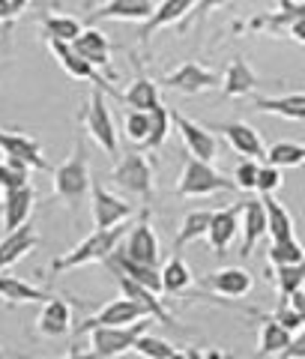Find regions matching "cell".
Returning a JSON list of instances; mask_svg holds the SVG:
<instances>
[{
	"label": "cell",
	"instance_id": "1",
	"mask_svg": "<svg viewBox=\"0 0 305 359\" xmlns=\"http://www.w3.org/2000/svg\"><path fill=\"white\" fill-rule=\"evenodd\" d=\"M51 189H54V198L69 207L72 216L87 201L90 189H93V177H90V159H87L81 135L75 138V147H72L69 159L60 162L57 168H51Z\"/></svg>",
	"mask_w": 305,
	"mask_h": 359
},
{
	"label": "cell",
	"instance_id": "2",
	"mask_svg": "<svg viewBox=\"0 0 305 359\" xmlns=\"http://www.w3.org/2000/svg\"><path fill=\"white\" fill-rule=\"evenodd\" d=\"M132 224L123 222L117 228H105V231H93L87 240H81L78 245H72L69 252H63L60 257H54L48 273L60 276V273H69V269H78V266H87V264H105V257L117 249L123 243V237L129 233Z\"/></svg>",
	"mask_w": 305,
	"mask_h": 359
},
{
	"label": "cell",
	"instance_id": "3",
	"mask_svg": "<svg viewBox=\"0 0 305 359\" xmlns=\"http://www.w3.org/2000/svg\"><path fill=\"white\" fill-rule=\"evenodd\" d=\"M111 183H114L123 195L138 198V201H144V204H150L153 195H156L153 165L141 150H135V147L120 156V162L114 165V171H111Z\"/></svg>",
	"mask_w": 305,
	"mask_h": 359
},
{
	"label": "cell",
	"instance_id": "4",
	"mask_svg": "<svg viewBox=\"0 0 305 359\" xmlns=\"http://www.w3.org/2000/svg\"><path fill=\"white\" fill-rule=\"evenodd\" d=\"M219 192H236V183L228 180L222 171L212 168V162H201L195 156H186L183 159V171L174 186L177 198H210Z\"/></svg>",
	"mask_w": 305,
	"mask_h": 359
},
{
	"label": "cell",
	"instance_id": "5",
	"mask_svg": "<svg viewBox=\"0 0 305 359\" xmlns=\"http://www.w3.org/2000/svg\"><path fill=\"white\" fill-rule=\"evenodd\" d=\"M78 123L108 156H120V132L114 126V117H111V111L105 105V93L102 90L90 93V99L78 111Z\"/></svg>",
	"mask_w": 305,
	"mask_h": 359
},
{
	"label": "cell",
	"instance_id": "6",
	"mask_svg": "<svg viewBox=\"0 0 305 359\" xmlns=\"http://www.w3.org/2000/svg\"><path fill=\"white\" fill-rule=\"evenodd\" d=\"M138 320H153L150 309L120 294L117 299L105 302L96 314H90V318H84L81 323H75L72 332L75 335H87L90 330H96V327H132V323H138Z\"/></svg>",
	"mask_w": 305,
	"mask_h": 359
},
{
	"label": "cell",
	"instance_id": "7",
	"mask_svg": "<svg viewBox=\"0 0 305 359\" xmlns=\"http://www.w3.org/2000/svg\"><path fill=\"white\" fill-rule=\"evenodd\" d=\"M120 249L135 264L159 266V261H162V243H159V233H156L153 224H150V210H147V207L138 212V222H135L129 228V233L123 237Z\"/></svg>",
	"mask_w": 305,
	"mask_h": 359
},
{
	"label": "cell",
	"instance_id": "8",
	"mask_svg": "<svg viewBox=\"0 0 305 359\" xmlns=\"http://www.w3.org/2000/svg\"><path fill=\"white\" fill-rule=\"evenodd\" d=\"M147 323L150 320H138L132 327H96L90 330V351L96 359H117L123 353L135 351V341L147 332Z\"/></svg>",
	"mask_w": 305,
	"mask_h": 359
},
{
	"label": "cell",
	"instance_id": "9",
	"mask_svg": "<svg viewBox=\"0 0 305 359\" xmlns=\"http://www.w3.org/2000/svg\"><path fill=\"white\" fill-rule=\"evenodd\" d=\"M159 87L174 90V93H183V96H198V93H207V90L222 87V75L212 72L210 66L186 60V63H179L177 69L168 72L159 81Z\"/></svg>",
	"mask_w": 305,
	"mask_h": 359
},
{
	"label": "cell",
	"instance_id": "10",
	"mask_svg": "<svg viewBox=\"0 0 305 359\" xmlns=\"http://www.w3.org/2000/svg\"><path fill=\"white\" fill-rule=\"evenodd\" d=\"M90 212H93L96 231H105V228H117L123 222H132V216L138 210H135V204H129L123 195L111 192L108 186L93 183V189H90Z\"/></svg>",
	"mask_w": 305,
	"mask_h": 359
},
{
	"label": "cell",
	"instance_id": "11",
	"mask_svg": "<svg viewBox=\"0 0 305 359\" xmlns=\"http://www.w3.org/2000/svg\"><path fill=\"white\" fill-rule=\"evenodd\" d=\"M0 153H4V159L21 162L25 168H30V171H51V165L42 153V144L25 132L0 129Z\"/></svg>",
	"mask_w": 305,
	"mask_h": 359
},
{
	"label": "cell",
	"instance_id": "12",
	"mask_svg": "<svg viewBox=\"0 0 305 359\" xmlns=\"http://www.w3.org/2000/svg\"><path fill=\"white\" fill-rule=\"evenodd\" d=\"M171 123L177 126V132H179V138H183L189 156H195V159H201V162H216L219 141H216V135H212L207 126L189 120L186 114H179V111H171Z\"/></svg>",
	"mask_w": 305,
	"mask_h": 359
},
{
	"label": "cell",
	"instance_id": "13",
	"mask_svg": "<svg viewBox=\"0 0 305 359\" xmlns=\"http://www.w3.org/2000/svg\"><path fill=\"white\" fill-rule=\"evenodd\" d=\"M48 48H51V54H54V60H57L72 78H78V81H90L96 90H105V93H114V96L123 99V93H117V90L105 81V75H99L96 66H90V63L81 57V54L72 48L69 42H48Z\"/></svg>",
	"mask_w": 305,
	"mask_h": 359
},
{
	"label": "cell",
	"instance_id": "14",
	"mask_svg": "<svg viewBox=\"0 0 305 359\" xmlns=\"http://www.w3.org/2000/svg\"><path fill=\"white\" fill-rule=\"evenodd\" d=\"M207 129L222 132V138L231 144V147L243 156V159H264L266 147L261 141L255 126H248L243 120H228V123H207Z\"/></svg>",
	"mask_w": 305,
	"mask_h": 359
},
{
	"label": "cell",
	"instance_id": "15",
	"mask_svg": "<svg viewBox=\"0 0 305 359\" xmlns=\"http://www.w3.org/2000/svg\"><path fill=\"white\" fill-rule=\"evenodd\" d=\"M240 212H243V201L228 207V210H212L207 240H210V249L219 261H224V255H228V249L236 240V233H240Z\"/></svg>",
	"mask_w": 305,
	"mask_h": 359
},
{
	"label": "cell",
	"instance_id": "16",
	"mask_svg": "<svg viewBox=\"0 0 305 359\" xmlns=\"http://www.w3.org/2000/svg\"><path fill=\"white\" fill-rule=\"evenodd\" d=\"M240 233H243V243H240V249H236V255H240V257H252L255 245L266 237V210H264V201L261 198L243 201Z\"/></svg>",
	"mask_w": 305,
	"mask_h": 359
},
{
	"label": "cell",
	"instance_id": "17",
	"mask_svg": "<svg viewBox=\"0 0 305 359\" xmlns=\"http://www.w3.org/2000/svg\"><path fill=\"white\" fill-rule=\"evenodd\" d=\"M203 285H207L212 294L219 297H228V299H240L245 294H252L255 287V278L248 269L243 266H224V269H216V273L203 276Z\"/></svg>",
	"mask_w": 305,
	"mask_h": 359
},
{
	"label": "cell",
	"instance_id": "18",
	"mask_svg": "<svg viewBox=\"0 0 305 359\" xmlns=\"http://www.w3.org/2000/svg\"><path fill=\"white\" fill-rule=\"evenodd\" d=\"M72 306L54 294L48 302H42V311L36 318V332L45 339H60V335L72 332Z\"/></svg>",
	"mask_w": 305,
	"mask_h": 359
},
{
	"label": "cell",
	"instance_id": "19",
	"mask_svg": "<svg viewBox=\"0 0 305 359\" xmlns=\"http://www.w3.org/2000/svg\"><path fill=\"white\" fill-rule=\"evenodd\" d=\"M198 0H162L159 6L153 9V15L141 25V42H150V36L156 30L162 27H171V25H183V21L191 15V9H195Z\"/></svg>",
	"mask_w": 305,
	"mask_h": 359
},
{
	"label": "cell",
	"instance_id": "20",
	"mask_svg": "<svg viewBox=\"0 0 305 359\" xmlns=\"http://www.w3.org/2000/svg\"><path fill=\"white\" fill-rule=\"evenodd\" d=\"M39 245V233L33 224H25L18 231H9L0 237V273H6L9 266H15L21 257H27Z\"/></svg>",
	"mask_w": 305,
	"mask_h": 359
},
{
	"label": "cell",
	"instance_id": "21",
	"mask_svg": "<svg viewBox=\"0 0 305 359\" xmlns=\"http://www.w3.org/2000/svg\"><path fill=\"white\" fill-rule=\"evenodd\" d=\"M252 318H257L261 320V330H257V356L255 359H266V356H281L287 351V344H290V339H293V332L290 330H285L281 323H276L269 314H264V311H248Z\"/></svg>",
	"mask_w": 305,
	"mask_h": 359
},
{
	"label": "cell",
	"instance_id": "22",
	"mask_svg": "<svg viewBox=\"0 0 305 359\" xmlns=\"http://www.w3.org/2000/svg\"><path fill=\"white\" fill-rule=\"evenodd\" d=\"M33 204H36V192L33 186H21V189H13V192H4V201H0V210H4V231H18L25 228L30 212H33Z\"/></svg>",
	"mask_w": 305,
	"mask_h": 359
},
{
	"label": "cell",
	"instance_id": "23",
	"mask_svg": "<svg viewBox=\"0 0 305 359\" xmlns=\"http://www.w3.org/2000/svg\"><path fill=\"white\" fill-rule=\"evenodd\" d=\"M51 297H54L51 290L30 285V282H25V278H18V276H4V273H0V299H4L9 309H15V306H36V302L42 306V302H48Z\"/></svg>",
	"mask_w": 305,
	"mask_h": 359
},
{
	"label": "cell",
	"instance_id": "24",
	"mask_svg": "<svg viewBox=\"0 0 305 359\" xmlns=\"http://www.w3.org/2000/svg\"><path fill=\"white\" fill-rule=\"evenodd\" d=\"M153 9V0H105L93 9L90 21H147Z\"/></svg>",
	"mask_w": 305,
	"mask_h": 359
},
{
	"label": "cell",
	"instance_id": "25",
	"mask_svg": "<svg viewBox=\"0 0 305 359\" xmlns=\"http://www.w3.org/2000/svg\"><path fill=\"white\" fill-rule=\"evenodd\" d=\"M252 111H257V114H276V117H285V120L305 123V93L255 96Z\"/></svg>",
	"mask_w": 305,
	"mask_h": 359
},
{
	"label": "cell",
	"instance_id": "26",
	"mask_svg": "<svg viewBox=\"0 0 305 359\" xmlns=\"http://www.w3.org/2000/svg\"><path fill=\"white\" fill-rule=\"evenodd\" d=\"M114 278H117V285H120V290H123V297H129V299H135V302H141V306H147V309H150V314H153V320L165 323V327H177L174 314L165 309V302H162L159 294H153L150 287L132 282V278H126V276H114Z\"/></svg>",
	"mask_w": 305,
	"mask_h": 359
},
{
	"label": "cell",
	"instance_id": "27",
	"mask_svg": "<svg viewBox=\"0 0 305 359\" xmlns=\"http://www.w3.org/2000/svg\"><path fill=\"white\" fill-rule=\"evenodd\" d=\"M72 48L81 54L90 66H96V69H108L111 66V42H108L105 33L96 30V27H84L81 36L72 42Z\"/></svg>",
	"mask_w": 305,
	"mask_h": 359
},
{
	"label": "cell",
	"instance_id": "28",
	"mask_svg": "<svg viewBox=\"0 0 305 359\" xmlns=\"http://www.w3.org/2000/svg\"><path fill=\"white\" fill-rule=\"evenodd\" d=\"M255 87H257V72L248 66V60L233 57L231 66H228V72L222 75L224 96H228V99H243L248 93H255Z\"/></svg>",
	"mask_w": 305,
	"mask_h": 359
},
{
	"label": "cell",
	"instance_id": "29",
	"mask_svg": "<svg viewBox=\"0 0 305 359\" xmlns=\"http://www.w3.org/2000/svg\"><path fill=\"white\" fill-rule=\"evenodd\" d=\"M210 222H212V210H189L186 216H183V222H179V228H177L174 255H179L186 245H191V243H198V240L207 237Z\"/></svg>",
	"mask_w": 305,
	"mask_h": 359
},
{
	"label": "cell",
	"instance_id": "30",
	"mask_svg": "<svg viewBox=\"0 0 305 359\" xmlns=\"http://www.w3.org/2000/svg\"><path fill=\"white\" fill-rule=\"evenodd\" d=\"M191 282H195V276H191L189 264L183 261V255L168 257V264L162 266V294L165 297H183V294H189Z\"/></svg>",
	"mask_w": 305,
	"mask_h": 359
},
{
	"label": "cell",
	"instance_id": "31",
	"mask_svg": "<svg viewBox=\"0 0 305 359\" xmlns=\"http://www.w3.org/2000/svg\"><path fill=\"white\" fill-rule=\"evenodd\" d=\"M264 210H266V237L278 243V240H290L297 237V228H293V216L287 212V207L281 204V201H276L273 195H264Z\"/></svg>",
	"mask_w": 305,
	"mask_h": 359
},
{
	"label": "cell",
	"instance_id": "32",
	"mask_svg": "<svg viewBox=\"0 0 305 359\" xmlns=\"http://www.w3.org/2000/svg\"><path fill=\"white\" fill-rule=\"evenodd\" d=\"M39 27H42V36L45 42H75L81 36V21L72 18V15H60V13H45L39 18Z\"/></svg>",
	"mask_w": 305,
	"mask_h": 359
},
{
	"label": "cell",
	"instance_id": "33",
	"mask_svg": "<svg viewBox=\"0 0 305 359\" xmlns=\"http://www.w3.org/2000/svg\"><path fill=\"white\" fill-rule=\"evenodd\" d=\"M123 102L135 111H153L156 105H162V96H159V81H150V78L138 75L135 81L129 84V90L123 93Z\"/></svg>",
	"mask_w": 305,
	"mask_h": 359
},
{
	"label": "cell",
	"instance_id": "34",
	"mask_svg": "<svg viewBox=\"0 0 305 359\" xmlns=\"http://www.w3.org/2000/svg\"><path fill=\"white\" fill-rule=\"evenodd\" d=\"M269 282H276L278 299H290L297 290H302L305 282V261L302 264H287V266H273L269 269Z\"/></svg>",
	"mask_w": 305,
	"mask_h": 359
},
{
	"label": "cell",
	"instance_id": "35",
	"mask_svg": "<svg viewBox=\"0 0 305 359\" xmlns=\"http://www.w3.org/2000/svg\"><path fill=\"white\" fill-rule=\"evenodd\" d=\"M264 162L273 165V168H299V165H305V144L276 141L273 147H266Z\"/></svg>",
	"mask_w": 305,
	"mask_h": 359
},
{
	"label": "cell",
	"instance_id": "36",
	"mask_svg": "<svg viewBox=\"0 0 305 359\" xmlns=\"http://www.w3.org/2000/svg\"><path fill=\"white\" fill-rule=\"evenodd\" d=\"M297 18H305V4L299 0V4H293V0H281V13H276V15H261V18H255L252 21V30H281V27H290Z\"/></svg>",
	"mask_w": 305,
	"mask_h": 359
},
{
	"label": "cell",
	"instance_id": "37",
	"mask_svg": "<svg viewBox=\"0 0 305 359\" xmlns=\"http://www.w3.org/2000/svg\"><path fill=\"white\" fill-rule=\"evenodd\" d=\"M147 135H150V111L126 108V114H123V138H126L135 150H141L147 144Z\"/></svg>",
	"mask_w": 305,
	"mask_h": 359
},
{
	"label": "cell",
	"instance_id": "38",
	"mask_svg": "<svg viewBox=\"0 0 305 359\" xmlns=\"http://www.w3.org/2000/svg\"><path fill=\"white\" fill-rule=\"evenodd\" d=\"M168 135H171V108L162 102V105H156L150 111V135H147L144 150H153V153L162 150L165 141H168Z\"/></svg>",
	"mask_w": 305,
	"mask_h": 359
},
{
	"label": "cell",
	"instance_id": "39",
	"mask_svg": "<svg viewBox=\"0 0 305 359\" xmlns=\"http://www.w3.org/2000/svg\"><path fill=\"white\" fill-rule=\"evenodd\" d=\"M302 261H305V249H302V243L297 237L269 243V252H266L269 266H287V264H302Z\"/></svg>",
	"mask_w": 305,
	"mask_h": 359
},
{
	"label": "cell",
	"instance_id": "40",
	"mask_svg": "<svg viewBox=\"0 0 305 359\" xmlns=\"http://www.w3.org/2000/svg\"><path fill=\"white\" fill-rule=\"evenodd\" d=\"M135 353L144 356V359H171L177 353V347L171 341H165L159 339V335H150V332H144L138 341H135Z\"/></svg>",
	"mask_w": 305,
	"mask_h": 359
},
{
	"label": "cell",
	"instance_id": "41",
	"mask_svg": "<svg viewBox=\"0 0 305 359\" xmlns=\"http://www.w3.org/2000/svg\"><path fill=\"white\" fill-rule=\"evenodd\" d=\"M21 186H30V168L13 159H4L0 162V192H13V189Z\"/></svg>",
	"mask_w": 305,
	"mask_h": 359
},
{
	"label": "cell",
	"instance_id": "42",
	"mask_svg": "<svg viewBox=\"0 0 305 359\" xmlns=\"http://www.w3.org/2000/svg\"><path fill=\"white\" fill-rule=\"evenodd\" d=\"M281 183H285V177H281V168H273V165H261L257 168V186H255V192H261L264 195H276Z\"/></svg>",
	"mask_w": 305,
	"mask_h": 359
},
{
	"label": "cell",
	"instance_id": "43",
	"mask_svg": "<svg viewBox=\"0 0 305 359\" xmlns=\"http://www.w3.org/2000/svg\"><path fill=\"white\" fill-rule=\"evenodd\" d=\"M257 159H243L240 165L233 168V183L236 189H243V192H255V186H257Z\"/></svg>",
	"mask_w": 305,
	"mask_h": 359
},
{
	"label": "cell",
	"instance_id": "44",
	"mask_svg": "<svg viewBox=\"0 0 305 359\" xmlns=\"http://www.w3.org/2000/svg\"><path fill=\"white\" fill-rule=\"evenodd\" d=\"M269 318H273L276 323H281L285 330H290L293 335H297L299 330H302V320H299V314H297V309L290 306V299H281L278 306L269 311Z\"/></svg>",
	"mask_w": 305,
	"mask_h": 359
},
{
	"label": "cell",
	"instance_id": "45",
	"mask_svg": "<svg viewBox=\"0 0 305 359\" xmlns=\"http://www.w3.org/2000/svg\"><path fill=\"white\" fill-rule=\"evenodd\" d=\"M228 4H231V0H198L195 9H191V15L183 21V25H179V30H186L189 21H198V25H203V18H207L212 9H222V6H228Z\"/></svg>",
	"mask_w": 305,
	"mask_h": 359
},
{
	"label": "cell",
	"instance_id": "46",
	"mask_svg": "<svg viewBox=\"0 0 305 359\" xmlns=\"http://www.w3.org/2000/svg\"><path fill=\"white\" fill-rule=\"evenodd\" d=\"M281 359H305V330L293 335L290 344H287V351L281 353Z\"/></svg>",
	"mask_w": 305,
	"mask_h": 359
},
{
	"label": "cell",
	"instance_id": "47",
	"mask_svg": "<svg viewBox=\"0 0 305 359\" xmlns=\"http://www.w3.org/2000/svg\"><path fill=\"white\" fill-rule=\"evenodd\" d=\"M15 9L9 0H0V27H13V21H15Z\"/></svg>",
	"mask_w": 305,
	"mask_h": 359
},
{
	"label": "cell",
	"instance_id": "48",
	"mask_svg": "<svg viewBox=\"0 0 305 359\" xmlns=\"http://www.w3.org/2000/svg\"><path fill=\"white\" fill-rule=\"evenodd\" d=\"M287 36H290L293 42L305 45V18H297V21H293V25L287 27Z\"/></svg>",
	"mask_w": 305,
	"mask_h": 359
},
{
	"label": "cell",
	"instance_id": "49",
	"mask_svg": "<svg viewBox=\"0 0 305 359\" xmlns=\"http://www.w3.org/2000/svg\"><path fill=\"white\" fill-rule=\"evenodd\" d=\"M290 306L297 309V314H299V320H302V330H305V290H297V294L290 297Z\"/></svg>",
	"mask_w": 305,
	"mask_h": 359
},
{
	"label": "cell",
	"instance_id": "50",
	"mask_svg": "<svg viewBox=\"0 0 305 359\" xmlns=\"http://www.w3.org/2000/svg\"><path fill=\"white\" fill-rule=\"evenodd\" d=\"M60 359H96V356H93V351H90V353H81V351H72V353H66V356H60Z\"/></svg>",
	"mask_w": 305,
	"mask_h": 359
},
{
	"label": "cell",
	"instance_id": "51",
	"mask_svg": "<svg viewBox=\"0 0 305 359\" xmlns=\"http://www.w3.org/2000/svg\"><path fill=\"white\" fill-rule=\"evenodd\" d=\"M9 4H13V9H15V15H21V13H25V9L30 6V0H9Z\"/></svg>",
	"mask_w": 305,
	"mask_h": 359
},
{
	"label": "cell",
	"instance_id": "52",
	"mask_svg": "<svg viewBox=\"0 0 305 359\" xmlns=\"http://www.w3.org/2000/svg\"><path fill=\"white\" fill-rule=\"evenodd\" d=\"M171 359H189V351H177Z\"/></svg>",
	"mask_w": 305,
	"mask_h": 359
},
{
	"label": "cell",
	"instance_id": "53",
	"mask_svg": "<svg viewBox=\"0 0 305 359\" xmlns=\"http://www.w3.org/2000/svg\"><path fill=\"white\" fill-rule=\"evenodd\" d=\"M84 9H96V0H84Z\"/></svg>",
	"mask_w": 305,
	"mask_h": 359
},
{
	"label": "cell",
	"instance_id": "54",
	"mask_svg": "<svg viewBox=\"0 0 305 359\" xmlns=\"http://www.w3.org/2000/svg\"><path fill=\"white\" fill-rule=\"evenodd\" d=\"M0 359H6V353H4V347H0Z\"/></svg>",
	"mask_w": 305,
	"mask_h": 359
},
{
	"label": "cell",
	"instance_id": "55",
	"mask_svg": "<svg viewBox=\"0 0 305 359\" xmlns=\"http://www.w3.org/2000/svg\"><path fill=\"white\" fill-rule=\"evenodd\" d=\"M0 201H4V192H0Z\"/></svg>",
	"mask_w": 305,
	"mask_h": 359
},
{
	"label": "cell",
	"instance_id": "56",
	"mask_svg": "<svg viewBox=\"0 0 305 359\" xmlns=\"http://www.w3.org/2000/svg\"><path fill=\"white\" fill-rule=\"evenodd\" d=\"M302 290H305V282H302Z\"/></svg>",
	"mask_w": 305,
	"mask_h": 359
}]
</instances>
